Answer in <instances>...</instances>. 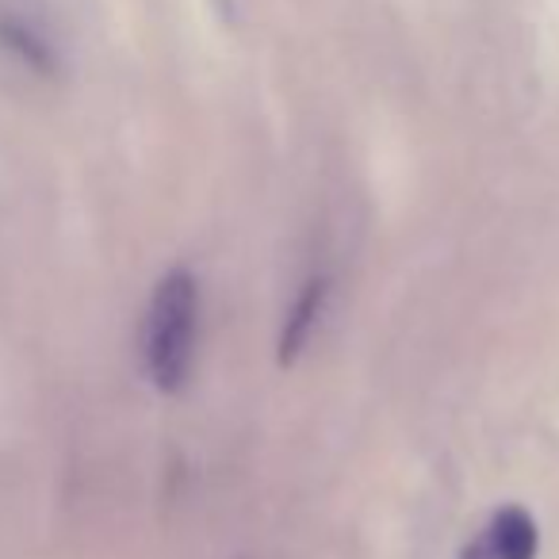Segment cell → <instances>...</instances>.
Returning a JSON list of instances; mask_svg holds the SVG:
<instances>
[{
    "label": "cell",
    "instance_id": "cell-1",
    "mask_svg": "<svg viewBox=\"0 0 559 559\" xmlns=\"http://www.w3.org/2000/svg\"><path fill=\"white\" fill-rule=\"evenodd\" d=\"M200 334V284L192 272L173 269L162 276L146 307L142 326V360L157 391H180L188 383Z\"/></svg>",
    "mask_w": 559,
    "mask_h": 559
},
{
    "label": "cell",
    "instance_id": "cell-2",
    "mask_svg": "<svg viewBox=\"0 0 559 559\" xmlns=\"http://www.w3.org/2000/svg\"><path fill=\"white\" fill-rule=\"evenodd\" d=\"M460 559H536V521L521 506H506Z\"/></svg>",
    "mask_w": 559,
    "mask_h": 559
},
{
    "label": "cell",
    "instance_id": "cell-3",
    "mask_svg": "<svg viewBox=\"0 0 559 559\" xmlns=\"http://www.w3.org/2000/svg\"><path fill=\"white\" fill-rule=\"evenodd\" d=\"M326 299H330V280L326 276L307 280V288L299 292L296 307H292L288 322H284V337H280V365H292V360L299 357V349L311 342V330L319 326Z\"/></svg>",
    "mask_w": 559,
    "mask_h": 559
},
{
    "label": "cell",
    "instance_id": "cell-4",
    "mask_svg": "<svg viewBox=\"0 0 559 559\" xmlns=\"http://www.w3.org/2000/svg\"><path fill=\"white\" fill-rule=\"evenodd\" d=\"M0 43L9 50H16L24 62H32L35 70H55V55H50L47 39L35 27H27L16 16H0Z\"/></svg>",
    "mask_w": 559,
    "mask_h": 559
}]
</instances>
